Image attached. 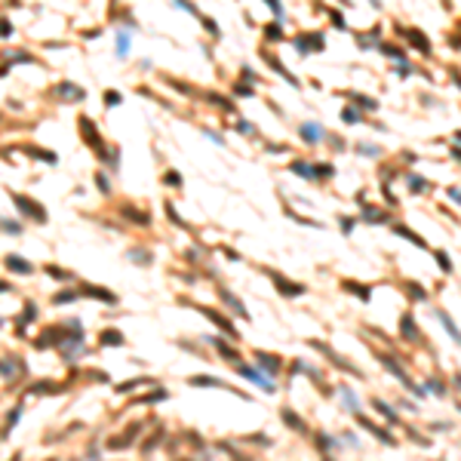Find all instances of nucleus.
<instances>
[{
	"mask_svg": "<svg viewBox=\"0 0 461 461\" xmlns=\"http://www.w3.org/2000/svg\"><path fill=\"white\" fill-rule=\"evenodd\" d=\"M428 391H437V394H443V384H440V381H428Z\"/></svg>",
	"mask_w": 461,
	"mask_h": 461,
	"instance_id": "nucleus-53",
	"label": "nucleus"
},
{
	"mask_svg": "<svg viewBox=\"0 0 461 461\" xmlns=\"http://www.w3.org/2000/svg\"><path fill=\"white\" fill-rule=\"evenodd\" d=\"M191 384H197V387H225L219 378H206V375H200V378H191Z\"/></svg>",
	"mask_w": 461,
	"mask_h": 461,
	"instance_id": "nucleus-28",
	"label": "nucleus"
},
{
	"mask_svg": "<svg viewBox=\"0 0 461 461\" xmlns=\"http://www.w3.org/2000/svg\"><path fill=\"white\" fill-rule=\"evenodd\" d=\"M437 261L443 264V271H452V261H449V255H446V252H437Z\"/></svg>",
	"mask_w": 461,
	"mask_h": 461,
	"instance_id": "nucleus-47",
	"label": "nucleus"
},
{
	"mask_svg": "<svg viewBox=\"0 0 461 461\" xmlns=\"http://www.w3.org/2000/svg\"><path fill=\"white\" fill-rule=\"evenodd\" d=\"M6 268H9V271H19V274H31V271H34L31 261H25V258H19V255H6Z\"/></svg>",
	"mask_w": 461,
	"mask_h": 461,
	"instance_id": "nucleus-12",
	"label": "nucleus"
},
{
	"mask_svg": "<svg viewBox=\"0 0 461 461\" xmlns=\"http://www.w3.org/2000/svg\"><path fill=\"white\" fill-rule=\"evenodd\" d=\"M455 381H458V387H461V375H458V378H455Z\"/></svg>",
	"mask_w": 461,
	"mask_h": 461,
	"instance_id": "nucleus-56",
	"label": "nucleus"
},
{
	"mask_svg": "<svg viewBox=\"0 0 461 461\" xmlns=\"http://www.w3.org/2000/svg\"><path fill=\"white\" fill-rule=\"evenodd\" d=\"M237 132H252V126H249L246 120H240V123H237Z\"/></svg>",
	"mask_w": 461,
	"mask_h": 461,
	"instance_id": "nucleus-52",
	"label": "nucleus"
},
{
	"mask_svg": "<svg viewBox=\"0 0 461 461\" xmlns=\"http://www.w3.org/2000/svg\"><path fill=\"white\" fill-rule=\"evenodd\" d=\"M77 123H80V132H83V141H86V145H93L99 157H108V148H105V141H102V135H99V129H96V123L86 117V114H80Z\"/></svg>",
	"mask_w": 461,
	"mask_h": 461,
	"instance_id": "nucleus-1",
	"label": "nucleus"
},
{
	"mask_svg": "<svg viewBox=\"0 0 461 461\" xmlns=\"http://www.w3.org/2000/svg\"><path fill=\"white\" fill-rule=\"evenodd\" d=\"M345 289H347V292H353V295H360L363 301H369V295H372V292H369V286H357V283H350V280H345Z\"/></svg>",
	"mask_w": 461,
	"mask_h": 461,
	"instance_id": "nucleus-22",
	"label": "nucleus"
},
{
	"mask_svg": "<svg viewBox=\"0 0 461 461\" xmlns=\"http://www.w3.org/2000/svg\"><path fill=\"white\" fill-rule=\"evenodd\" d=\"M339 400H342L345 409H350V412H357V409H360L357 397H353V391H347V387H339Z\"/></svg>",
	"mask_w": 461,
	"mask_h": 461,
	"instance_id": "nucleus-15",
	"label": "nucleus"
},
{
	"mask_svg": "<svg viewBox=\"0 0 461 461\" xmlns=\"http://www.w3.org/2000/svg\"><path fill=\"white\" fill-rule=\"evenodd\" d=\"M0 230H6V234H19V225H15V222H0Z\"/></svg>",
	"mask_w": 461,
	"mask_h": 461,
	"instance_id": "nucleus-43",
	"label": "nucleus"
},
{
	"mask_svg": "<svg viewBox=\"0 0 461 461\" xmlns=\"http://www.w3.org/2000/svg\"><path fill=\"white\" fill-rule=\"evenodd\" d=\"M83 295H93V298H99V301H105V305H117V295L111 292V289H102V286H93V283H86V286L80 289Z\"/></svg>",
	"mask_w": 461,
	"mask_h": 461,
	"instance_id": "nucleus-5",
	"label": "nucleus"
},
{
	"mask_svg": "<svg viewBox=\"0 0 461 461\" xmlns=\"http://www.w3.org/2000/svg\"><path fill=\"white\" fill-rule=\"evenodd\" d=\"M317 443H320V449H323V452H329V449L335 446L332 437H326V434H317Z\"/></svg>",
	"mask_w": 461,
	"mask_h": 461,
	"instance_id": "nucleus-40",
	"label": "nucleus"
},
{
	"mask_svg": "<svg viewBox=\"0 0 461 461\" xmlns=\"http://www.w3.org/2000/svg\"><path fill=\"white\" fill-rule=\"evenodd\" d=\"M0 326H3V320H0Z\"/></svg>",
	"mask_w": 461,
	"mask_h": 461,
	"instance_id": "nucleus-57",
	"label": "nucleus"
},
{
	"mask_svg": "<svg viewBox=\"0 0 461 461\" xmlns=\"http://www.w3.org/2000/svg\"><path fill=\"white\" fill-rule=\"evenodd\" d=\"M240 372H243V375L249 378V381H255L258 387H264V391H274V381H268L264 375H258V372H255L252 366H240Z\"/></svg>",
	"mask_w": 461,
	"mask_h": 461,
	"instance_id": "nucleus-9",
	"label": "nucleus"
},
{
	"mask_svg": "<svg viewBox=\"0 0 461 461\" xmlns=\"http://www.w3.org/2000/svg\"><path fill=\"white\" fill-rule=\"evenodd\" d=\"M28 394H59V384H52V381H40V384H34Z\"/></svg>",
	"mask_w": 461,
	"mask_h": 461,
	"instance_id": "nucleus-21",
	"label": "nucleus"
},
{
	"mask_svg": "<svg viewBox=\"0 0 461 461\" xmlns=\"http://www.w3.org/2000/svg\"><path fill=\"white\" fill-rule=\"evenodd\" d=\"M283 418H286V424H292L295 431H305V424H301V418H298L292 409H283Z\"/></svg>",
	"mask_w": 461,
	"mask_h": 461,
	"instance_id": "nucleus-31",
	"label": "nucleus"
},
{
	"mask_svg": "<svg viewBox=\"0 0 461 461\" xmlns=\"http://www.w3.org/2000/svg\"><path fill=\"white\" fill-rule=\"evenodd\" d=\"M292 172H298L301 179H314V166H308V163H301V160H295V163H292Z\"/></svg>",
	"mask_w": 461,
	"mask_h": 461,
	"instance_id": "nucleus-26",
	"label": "nucleus"
},
{
	"mask_svg": "<svg viewBox=\"0 0 461 461\" xmlns=\"http://www.w3.org/2000/svg\"><path fill=\"white\" fill-rule=\"evenodd\" d=\"M52 301H56V305H68V301H77V292H71V289H65V292H59V295L52 298Z\"/></svg>",
	"mask_w": 461,
	"mask_h": 461,
	"instance_id": "nucleus-35",
	"label": "nucleus"
},
{
	"mask_svg": "<svg viewBox=\"0 0 461 461\" xmlns=\"http://www.w3.org/2000/svg\"><path fill=\"white\" fill-rule=\"evenodd\" d=\"M264 28H268V31H264V34H268L271 40H280V37H283V31H280V25H277V22H271V25H264Z\"/></svg>",
	"mask_w": 461,
	"mask_h": 461,
	"instance_id": "nucleus-37",
	"label": "nucleus"
},
{
	"mask_svg": "<svg viewBox=\"0 0 461 461\" xmlns=\"http://www.w3.org/2000/svg\"><path fill=\"white\" fill-rule=\"evenodd\" d=\"M375 409L387 418V421H391V424H397V415H394V409H391V406H387V403H381V400H375Z\"/></svg>",
	"mask_w": 461,
	"mask_h": 461,
	"instance_id": "nucleus-30",
	"label": "nucleus"
},
{
	"mask_svg": "<svg viewBox=\"0 0 461 461\" xmlns=\"http://www.w3.org/2000/svg\"><path fill=\"white\" fill-rule=\"evenodd\" d=\"M123 99H120V93H114V90H108V93H105V105H108V108H114V105H120Z\"/></svg>",
	"mask_w": 461,
	"mask_h": 461,
	"instance_id": "nucleus-38",
	"label": "nucleus"
},
{
	"mask_svg": "<svg viewBox=\"0 0 461 461\" xmlns=\"http://www.w3.org/2000/svg\"><path fill=\"white\" fill-rule=\"evenodd\" d=\"M203 314H206V317H209V320H212V323H216V326H219L222 332H228V335H237V332H234V326H230V323L225 320V317H222V314H216V311H209V308H203Z\"/></svg>",
	"mask_w": 461,
	"mask_h": 461,
	"instance_id": "nucleus-13",
	"label": "nucleus"
},
{
	"mask_svg": "<svg viewBox=\"0 0 461 461\" xmlns=\"http://www.w3.org/2000/svg\"><path fill=\"white\" fill-rule=\"evenodd\" d=\"M397 234H403L406 240H412V243H418V246H424V240H421V237H415V234H412V230H406V228H400V225H397Z\"/></svg>",
	"mask_w": 461,
	"mask_h": 461,
	"instance_id": "nucleus-39",
	"label": "nucleus"
},
{
	"mask_svg": "<svg viewBox=\"0 0 461 461\" xmlns=\"http://www.w3.org/2000/svg\"><path fill=\"white\" fill-rule=\"evenodd\" d=\"M409 40H412V43H415V46H418V49L424 52V56H428V52H431V43H428V37H424V34H421L418 28H412V31H409Z\"/></svg>",
	"mask_w": 461,
	"mask_h": 461,
	"instance_id": "nucleus-18",
	"label": "nucleus"
},
{
	"mask_svg": "<svg viewBox=\"0 0 461 461\" xmlns=\"http://www.w3.org/2000/svg\"><path fill=\"white\" fill-rule=\"evenodd\" d=\"M258 363L268 366V375H277V372H280V360L274 357V353H258Z\"/></svg>",
	"mask_w": 461,
	"mask_h": 461,
	"instance_id": "nucleus-19",
	"label": "nucleus"
},
{
	"mask_svg": "<svg viewBox=\"0 0 461 461\" xmlns=\"http://www.w3.org/2000/svg\"><path fill=\"white\" fill-rule=\"evenodd\" d=\"M34 317H37V308H34V301H28V305H25V314L19 317V326H15V332H25V323H31L34 320Z\"/></svg>",
	"mask_w": 461,
	"mask_h": 461,
	"instance_id": "nucleus-17",
	"label": "nucleus"
},
{
	"mask_svg": "<svg viewBox=\"0 0 461 461\" xmlns=\"http://www.w3.org/2000/svg\"><path fill=\"white\" fill-rule=\"evenodd\" d=\"M360 428H366L369 434H375V437H378L381 443H387V446H394V437H391V434H384L381 428H375V424H372L369 418H363V415H360Z\"/></svg>",
	"mask_w": 461,
	"mask_h": 461,
	"instance_id": "nucleus-10",
	"label": "nucleus"
},
{
	"mask_svg": "<svg viewBox=\"0 0 461 461\" xmlns=\"http://www.w3.org/2000/svg\"><path fill=\"white\" fill-rule=\"evenodd\" d=\"M22 418V406H15V409L9 412V418H6V428H3V437L9 434V428H15V421H19Z\"/></svg>",
	"mask_w": 461,
	"mask_h": 461,
	"instance_id": "nucleus-32",
	"label": "nucleus"
},
{
	"mask_svg": "<svg viewBox=\"0 0 461 461\" xmlns=\"http://www.w3.org/2000/svg\"><path fill=\"white\" fill-rule=\"evenodd\" d=\"M301 138H305V141H320L323 138L320 123H301Z\"/></svg>",
	"mask_w": 461,
	"mask_h": 461,
	"instance_id": "nucleus-11",
	"label": "nucleus"
},
{
	"mask_svg": "<svg viewBox=\"0 0 461 461\" xmlns=\"http://www.w3.org/2000/svg\"><path fill=\"white\" fill-rule=\"evenodd\" d=\"M381 52H384V56H391V59H403V52L397 46H381Z\"/></svg>",
	"mask_w": 461,
	"mask_h": 461,
	"instance_id": "nucleus-45",
	"label": "nucleus"
},
{
	"mask_svg": "<svg viewBox=\"0 0 461 461\" xmlns=\"http://www.w3.org/2000/svg\"><path fill=\"white\" fill-rule=\"evenodd\" d=\"M0 292H9V283H3V280H0Z\"/></svg>",
	"mask_w": 461,
	"mask_h": 461,
	"instance_id": "nucleus-55",
	"label": "nucleus"
},
{
	"mask_svg": "<svg viewBox=\"0 0 461 461\" xmlns=\"http://www.w3.org/2000/svg\"><path fill=\"white\" fill-rule=\"evenodd\" d=\"M203 25H206V31H209V34H216V37H219V25L212 22V19H203Z\"/></svg>",
	"mask_w": 461,
	"mask_h": 461,
	"instance_id": "nucleus-50",
	"label": "nucleus"
},
{
	"mask_svg": "<svg viewBox=\"0 0 461 461\" xmlns=\"http://www.w3.org/2000/svg\"><path fill=\"white\" fill-rule=\"evenodd\" d=\"M49 461H56V458H49Z\"/></svg>",
	"mask_w": 461,
	"mask_h": 461,
	"instance_id": "nucleus-58",
	"label": "nucleus"
},
{
	"mask_svg": "<svg viewBox=\"0 0 461 461\" xmlns=\"http://www.w3.org/2000/svg\"><path fill=\"white\" fill-rule=\"evenodd\" d=\"M437 317H440V323H443V326H446V332H449V335H452V339H455V342L461 345V332L455 329V323H452V317H449L446 311H437Z\"/></svg>",
	"mask_w": 461,
	"mask_h": 461,
	"instance_id": "nucleus-16",
	"label": "nucleus"
},
{
	"mask_svg": "<svg viewBox=\"0 0 461 461\" xmlns=\"http://www.w3.org/2000/svg\"><path fill=\"white\" fill-rule=\"evenodd\" d=\"M418 329H415V320L412 317H403V339H415Z\"/></svg>",
	"mask_w": 461,
	"mask_h": 461,
	"instance_id": "nucleus-27",
	"label": "nucleus"
},
{
	"mask_svg": "<svg viewBox=\"0 0 461 461\" xmlns=\"http://www.w3.org/2000/svg\"><path fill=\"white\" fill-rule=\"evenodd\" d=\"M65 332H68V326H49V329L40 335V339L34 342V347H40V350H43V347H49V345H59Z\"/></svg>",
	"mask_w": 461,
	"mask_h": 461,
	"instance_id": "nucleus-4",
	"label": "nucleus"
},
{
	"mask_svg": "<svg viewBox=\"0 0 461 461\" xmlns=\"http://www.w3.org/2000/svg\"><path fill=\"white\" fill-rule=\"evenodd\" d=\"M52 93L62 96V99H74V102H80V99H83V90H80V86H74V83H59Z\"/></svg>",
	"mask_w": 461,
	"mask_h": 461,
	"instance_id": "nucleus-8",
	"label": "nucleus"
},
{
	"mask_svg": "<svg viewBox=\"0 0 461 461\" xmlns=\"http://www.w3.org/2000/svg\"><path fill=\"white\" fill-rule=\"evenodd\" d=\"M138 431H141V424H138V421L129 424V428L123 431V434H114V437L108 440V449H111V452H117V449H129V446H132V440L138 437Z\"/></svg>",
	"mask_w": 461,
	"mask_h": 461,
	"instance_id": "nucleus-3",
	"label": "nucleus"
},
{
	"mask_svg": "<svg viewBox=\"0 0 461 461\" xmlns=\"http://www.w3.org/2000/svg\"><path fill=\"white\" fill-rule=\"evenodd\" d=\"M409 188H412V191H424V179H418V175H409Z\"/></svg>",
	"mask_w": 461,
	"mask_h": 461,
	"instance_id": "nucleus-48",
	"label": "nucleus"
},
{
	"mask_svg": "<svg viewBox=\"0 0 461 461\" xmlns=\"http://www.w3.org/2000/svg\"><path fill=\"white\" fill-rule=\"evenodd\" d=\"M99 342H102L105 347H117V345H123V335H120L117 329H105V332L99 335Z\"/></svg>",
	"mask_w": 461,
	"mask_h": 461,
	"instance_id": "nucleus-14",
	"label": "nucleus"
},
{
	"mask_svg": "<svg viewBox=\"0 0 461 461\" xmlns=\"http://www.w3.org/2000/svg\"><path fill=\"white\" fill-rule=\"evenodd\" d=\"M12 203L19 212H25V216H31L34 222H46V209L40 203H34L31 197H25V194H12Z\"/></svg>",
	"mask_w": 461,
	"mask_h": 461,
	"instance_id": "nucleus-2",
	"label": "nucleus"
},
{
	"mask_svg": "<svg viewBox=\"0 0 461 461\" xmlns=\"http://www.w3.org/2000/svg\"><path fill=\"white\" fill-rule=\"evenodd\" d=\"M9 34H12V25L6 19H0V37H9Z\"/></svg>",
	"mask_w": 461,
	"mask_h": 461,
	"instance_id": "nucleus-49",
	"label": "nucleus"
},
{
	"mask_svg": "<svg viewBox=\"0 0 461 461\" xmlns=\"http://www.w3.org/2000/svg\"><path fill=\"white\" fill-rule=\"evenodd\" d=\"M169 397V391H154V394H148V397H141V403H160V400H166Z\"/></svg>",
	"mask_w": 461,
	"mask_h": 461,
	"instance_id": "nucleus-36",
	"label": "nucleus"
},
{
	"mask_svg": "<svg viewBox=\"0 0 461 461\" xmlns=\"http://www.w3.org/2000/svg\"><path fill=\"white\" fill-rule=\"evenodd\" d=\"M157 440H160V431H157V434H154L151 440H145V443H141V449H145V452H151V449L157 446Z\"/></svg>",
	"mask_w": 461,
	"mask_h": 461,
	"instance_id": "nucleus-44",
	"label": "nucleus"
},
{
	"mask_svg": "<svg viewBox=\"0 0 461 461\" xmlns=\"http://www.w3.org/2000/svg\"><path fill=\"white\" fill-rule=\"evenodd\" d=\"M126 49H129V31H120L117 34V56L123 59V56H126Z\"/></svg>",
	"mask_w": 461,
	"mask_h": 461,
	"instance_id": "nucleus-25",
	"label": "nucleus"
},
{
	"mask_svg": "<svg viewBox=\"0 0 461 461\" xmlns=\"http://www.w3.org/2000/svg\"><path fill=\"white\" fill-rule=\"evenodd\" d=\"M314 172H320V179H329V175H332V166H329V163H317Z\"/></svg>",
	"mask_w": 461,
	"mask_h": 461,
	"instance_id": "nucleus-42",
	"label": "nucleus"
},
{
	"mask_svg": "<svg viewBox=\"0 0 461 461\" xmlns=\"http://www.w3.org/2000/svg\"><path fill=\"white\" fill-rule=\"evenodd\" d=\"M357 105H360V108H366V111H375L378 108V105L372 102V99H366V96H357Z\"/></svg>",
	"mask_w": 461,
	"mask_h": 461,
	"instance_id": "nucleus-41",
	"label": "nucleus"
},
{
	"mask_svg": "<svg viewBox=\"0 0 461 461\" xmlns=\"http://www.w3.org/2000/svg\"><path fill=\"white\" fill-rule=\"evenodd\" d=\"M268 277L277 283V289H280L283 295H301V292H305V286H298V283H286V280H283L277 271H268Z\"/></svg>",
	"mask_w": 461,
	"mask_h": 461,
	"instance_id": "nucleus-7",
	"label": "nucleus"
},
{
	"mask_svg": "<svg viewBox=\"0 0 461 461\" xmlns=\"http://www.w3.org/2000/svg\"><path fill=\"white\" fill-rule=\"evenodd\" d=\"M22 151H28L31 157H43L46 163H56V154H46V151H40V148H22Z\"/></svg>",
	"mask_w": 461,
	"mask_h": 461,
	"instance_id": "nucleus-34",
	"label": "nucleus"
},
{
	"mask_svg": "<svg viewBox=\"0 0 461 461\" xmlns=\"http://www.w3.org/2000/svg\"><path fill=\"white\" fill-rule=\"evenodd\" d=\"M216 347H219V353H222V357H228V360H240V353H237L234 347H228V345H225L222 339L216 342Z\"/></svg>",
	"mask_w": 461,
	"mask_h": 461,
	"instance_id": "nucleus-29",
	"label": "nucleus"
},
{
	"mask_svg": "<svg viewBox=\"0 0 461 461\" xmlns=\"http://www.w3.org/2000/svg\"><path fill=\"white\" fill-rule=\"evenodd\" d=\"M449 197H452L455 203H461V191H458V188H452V191H449Z\"/></svg>",
	"mask_w": 461,
	"mask_h": 461,
	"instance_id": "nucleus-54",
	"label": "nucleus"
},
{
	"mask_svg": "<svg viewBox=\"0 0 461 461\" xmlns=\"http://www.w3.org/2000/svg\"><path fill=\"white\" fill-rule=\"evenodd\" d=\"M46 274L56 277V280H71V271H62V268H56V264H46Z\"/></svg>",
	"mask_w": 461,
	"mask_h": 461,
	"instance_id": "nucleus-33",
	"label": "nucleus"
},
{
	"mask_svg": "<svg viewBox=\"0 0 461 461\" xmlns=\"http://www.w3.org/2000/svg\"><path fill=\"white\" fill-rule=\"evenodd\" d=\"M458 409H461V406H458Z\"/></svg>",
	"mask_w": 461,
	"mask_h": 461,
	"instance_id": "nucleus-59",
	"label": "nucleus"
},
{
	"mask_svg": "<svg viewBox=\"0 0 461 461\" xmlns=\"http://www.w3.org/2000/svg\"><path fill=\"white\" fill-rule=\"evenodd\" d=\"M381 363H384L387 369H391V372H394V375H397V378H400V381H403L406 387H415V384H412V378L406 375V372H403V366H400V363H397L394 357H387V353H381ZM415 391H418V387H415ZM418 394H424V391H418Z\"/></svg>",
	"mask_w": 461,
	"mask_h": 461,
	"instance_id": "nucleus-6",
	"label": "nucleus"
},
{
	"mask_svg": "<svg viewBox=\"0 0 461 461\" xmlns=\"http://www.w3.org/2000/svg\"><path fill=\"white\" fill-rule=\"evenodd\" d=\"M360 151L369 154V157H375V154H378V148H372V145H360Z\"/></svg>",
	"mask_w": 461,
	"mask_h": 461,
	"instance_id": "nucleus-51",
	"label": "nucleus"
},
{
	"mask_svg": "<svg viewBox=\"0 0 461 461\" xmlns=\"http://www.w3.org/2000/svg\"><path fill=\"white\" fill-rule=\"evenodd\" d=\"M163 182H169V185H182V179H179V172H175V169H169V172L163 175Z\"/></svg>",
	"mask_w": 461,
	"mask_h": 461,
	"instance_id": "nucleus-46",
	"label": "nucleus"
},
{
	"mask_svg": "<svg viewBox=\"0 0 461 461\" xmlns=\"http://www.w3.org/2000/svg\"><path fill=\"white\" fill-rule=\"evenodd\" d=\"M363 219H366V222H375V225H381L387 216H384V212H378V209H372V206H363Z\"/></svg>",
	"mask_w": 461,
	"mask_h": 461,
	"instance_id": "nucleus-23",
	"label": "nucleus"
},
{
	"mask_svg": "<svg viewBox=\"0 0 461 461\" xmlns=\"http://www.w3.org/2000/svg\"><path fill=\"white\" fill-rule=\"evenodd\" d=\"M120 212H123V216H126V219H132V222H135V225H141V228H145V225H148V222H151V219H148V216H145V212H138V209H132V206H123V209H120Z\"/></svg>",
	"mask_w": 461,
	"mask_h": 461,
	"instance_id": "nucleus-20",
	"label": "nucleus"
},
{
	"mask_svg": "<svg viewBox=\"0 0 461 461\" xmlns=\"http://www.w3.org/2000/svg\"><path fill=\"white\" fill-rule=\"evenodd\" d=\"M222 298H225V305H228V308H234L240 317H249V314H246V308H243V305H240V301H237L234 295H230V292H222Z\"/></svg>",
	"mask_w": 461,
	"mask_h": 461,
	"instance_id": "nucleus-24",
	"label": "nucleus"
}]
</instances>
